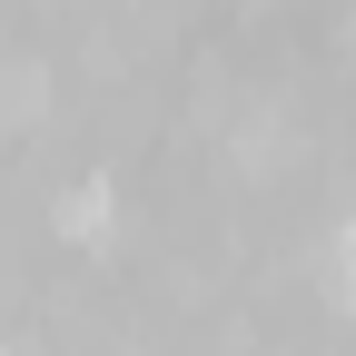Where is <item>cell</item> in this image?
Masks as SVG:
<instances>
[{"label": "cell", "mask_w": 356, "mask_h": 356, "mask_svg": "<svg viewBox=\"0 0 356 356\" xmlns=\"http://www.w3.org/2000/svg\"><path fill=\"white\" fill-rule=\"evenodd\" d=\"M40 109V70H0V119H30Z\"/></svg>", "instance_id": "7a4b0ae2"}, {"label": "cell", "mask_w": 356, "mask_h": 356, "mask_svg": "<svg viewBox=\"0 0 356 356\" xmlns=\"http://www.w3.org/2000/svg\"><path fill=\"white\" fill-rule=\"evenodd\" d=\"M99 228H109V178H79V188L60 198V238H79V248H89Z\"/></svg>", "instance_id": "6da1fadb"}]
</instances>
